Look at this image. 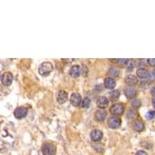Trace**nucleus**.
Instances as JSON below:
<instances>
[{"mask_svg":"<svg viewBox=\"0 0 155 155\" xmlns=\"http://www.w3.org/2000/svg\"><path fill=\"white\" fill-rule=\"evenodd\" d=\"M53 65L51 62L45 61L40 64L38 68V72L41 76H47L52 72L53 71Z\"/></svg>","mask_w":155,"mask_h":155,"instance_id":"1","label":"nucleus"},{"mask_svg":"<svg viewBox=\"0 0 155 155\" xmlns=\"http://www.w3.org/2000/svg\"><path fill=\"white\" fill-rule=\"evenodd\" d=\"M56 147L52 143H46L42 147V153L44 155H54L56 154Z\"/></svg>","mask_w":155,"mask_h":155,"instance_id":"2","label":"nucleus"},{"mask_svg":"<svg viewBox=\"0 0 155 155\" xmlns=\"http://www.w3.org/2000/svg\"><path fill=\"white\" fill-rule=\"evenodd\" d=\"M125 110V106L122 103H116V104L112 105L110 107V112L112 114H113L115 116H120L124 112Z\"/></svg>","mask_w":155,"mask_h":155,"instance_id":"3","label":"nucleus"},{"mask_svg":"<svg viewBox=\"0 0 155 155\" xmlns=\"http://www.w3.org/2000/svg\"><path fill=\"white\" fill-rule=\"evenodd\" d=\"M121 125V119L119 116H111L108 120V126L111 129L119 128Z\"/></svg>","mask_w":155,"mask_h":155,"instance_id":"4","label":"nucleus"},{"mask_svg":"<svg viewBox=\"0 0 155 155\" xmlns=\"http://www.w3.org/2000/svg\"><path fill=\"white\" fill-rule=\"evenodd\" d=\"M13 81V75L10 72H4L1 76L2 84L5 86H10Z\"/></svg>","mask_w":155,"mask_h":155,"instance_id":"5","label":"nucleus"},{"mask_svg":"<svg viewBox=\"0 0 155 155\" xmlns=\"http://www.w3.org/2000/svg\"><path fill=\"white\" fill-rule=\"evenodd\" d=\"M82 96L79 93L74 92L71 94L70 97V102L73 106H79L80 105H82Z\"/></svg>","mask_w":155,"mask_h":155,"instance_id":"6","label":"nucleus"},{"mask_svg":"<svg viewBox=\"0 0 155 155\" xmlns=\"http://www.w3.org/2000/svg\"><path fill=\"white\" fill-rule=\"evenodd\" d=\"M27 109L24 106L18 107L15 109L14 111V116L16 117V119H23L24 117H26L27 115Z\"/></svg>","mask_w":155,"mask_h":155,"instance_id":"7","label":"nucleus"},{"mask_svg":"<svg viewBox=\"0 0 155 155\" xmlns=\"http://www.w3.org/2000/svg\"><path fill=\"white\" fill-rule=\"evenodd\" d=\"M82 74V68L79 65H73L69 69V75L73 78H77Z\"/></svg>","mask_w":155,"mask_h":155,"instance_id":"8","label":"nucleus"},{"mask_svg":"<svg viewBox=\"0 0 155 155\" xmlns=\"http://www.w3.org/2000/svg\"><path fill=\"white\" fill-rule=\"evenodd\" d=\"M103 133L99 130H93L90 133V138L93 142H99L102 139Z\"/></svg>","mask_w":155,"mask_h":155,"instance_id":"9","label":"nucleus"},{"mask_svg":"<svg viewBox=\"0 0 155 155\" xmlns=\"http://www.w3.org/2000/svg\"><path fill=\"white\" fill-rule=\"evenodd\" d=\"M68 99V94L64 90H60L57 93V101L60 104L65 103Z\"/></svg>","mask_w":155,"mask_h":155,"instance_id":"10","label":"nucleus"},{"mask_svg":"<svg viewBox=\"0 0 155 155\" xmlns=\"http://www.w3.org/2000/svg\"><path fill=\"white\" fill-rule=\"evenodd\" d=\"M125 82L128 86H134L138 83V77L134 75H128L125 78Z\"/></svg>","mask_w":155,"mask_h":155,"instance_id":"11","label":"nucleus"},{"mask_svg":"<svg viewBox=\"0 0 155 155\" xmlns=\"http://www.w3.org/2000/svg\"><path fill=\"white\" fill-rule=\"evenodd\" d=\"M96 104L97 106L99 107L100 109H104L109 106V99H107L106 97L101 96L97 99Z\"/></svg>","mask_w":155,"mask_h":155,"instance_id":"12","label":"nucleus"},{"mask_svg":"<svg viewBox=\"0 0 155 155\" xmlns=\"http://www.w3.org/2000/svg\"><path fill=\"white\" fill-rule=\"evenodd\" d=\"M107 112L104 109H98L95 112V118L97 121L102 122L104 121L106 118Z\"/></svg>","mask_w":155,"mask_h":155,"instance_id":"13","label":"nucleus"},{"mask_svg":"<svg viewBox=\"0 0 155 155\" xmlns=\"http://www.w3.org/2000/svg\"><path fill=\"white\" fill-rule=\"evenodd\" d=\"M124 93L127 99H133L136 96V90L133 86H127L124 90Z\"/></svg>","mask_w":155,"mask_h":155,"instance_id":"14","label":"nucleus"},{"mask_svg":"<svg viewBox=\"0 0 155 155\" xmlns=\"http://www.w3.org/2000/svg\"><path fill=\"white\" fill-rule=\"evenodd\" d=\"M116 82L114 80V78L111 77L106 78L104 80V86L108 89H113L116 87Z\"/></svg>","mask_w":155,"mask_h":155,"instance_id":"15","label":"nucleus"},{"mask_svg":"<svg viewBox=\"0 0 155 155\" xmlns=\"http://www.w3.org/2000/svg\"><path fill=\"white\" fill-rule=\"evenodd\" d=\"M136 76L141 78V79H146L149 78L150 76V72H148V71L145 68H141L136 70Z\"/></svg>","mask_w":155,"mask_h":155,"instance_id":"16","label":"nucleus"},{"mask_svg":"<svg viewBox=\"0 0 155 155\" xmlns=\"http://www.w3.org/2000/svg\"><path fill=\"white\" fill-rule=\"evenodd\" d=\"M145 125L141 120H136L133 122V129L136 132H142L144 130Z\"/></svg>","mask_w":155,"mask_h":155,"instance_id":"17","label":"nucleus"},{"mask_svg":"<svg viewBox=\"0 0 155 155\" xmlns=\"http://www.w3.org/2000/svg\"><path fill=\"white\" fill-rule=\"evenodd\" d=\"M119 96H120V92L118 90H113L109 93V99L113 102L119 99Z\"/></svg>","mask_w":155,"mask_h":155,"instance_id":"18","label":"nucleus"},{"mask_svg":"<svg viewBox=\"0 0 155 155\" xmlns=\"http://www.w3.org/2000/svg\"><path fill=\"white\" fill-rule=\"evenodd\" d=\"M108 73H109V75L111 76V78H115L117 77V76H119L120 71H119V70L118 68H111L109 70V72Z\"/></svg>","mask_w":155,"mask_h":155,"instance_id":"19","label":"nucleus"},{"mask_svg":"<svg viewBox=\"0 0 155 155\" xmlns=\"http://www.w3.org/2000/svg\"><path fill=\"white\" fill-rule=\"evenodd\" d=\"M90 103H91V101H90L89 98H88V97H85L82 99V107L83 109H88V108H89L90 106Z\"/></svg>","mask_w":155,"mask_h":155,"instance_id":"20","label":"nucleus"},{"mask_svg":"<svg viewBox=\"0 0 155 155\" xmlns=\"http://www.w3.org/2000/svg\"><path fill=\"white\" fill-rule=\"evenodd\" d=\"M131 106L134 108V109H138L139 107L141 106V101L138 99H135L131 102Z\"/></svg>","mask_w":155,"mask_h":155,"instance_id":"21","label":"nucleus"},{"mask_svg":"<svg viewBox=\"0 0 155 155\" xmlns=\"http://www.w3.org/2000/svg\"><path fill=\"white\" fill-rule=\"evenodd\" d=\"M136 116H137V114L133 110H130L127 112V117H128L129 119H133V118H136Z\"/></svg>","mask_w":155,"mask_h":155,"instance_id":"22","label":"nucleus"},{"mask_svg":"<svg viewBox=\"0 0 155 155\" xmlns=\"http://www.w3.org/2000/svg\"><path fill=\"white\" fill-rule=\"evenodd\" d=\"M155 116V111H149L146 113L145 116L147 119H152Z\"/></svg>","mask_w":155,"mask_h":155,"instance_id":"23","label":"nucleus"},{"mask_svg":"<svg viewBox=\"0 0 155 155\" xmlns=\"http://www.w3.org/2000/svg\"><path fill=\"white\" fill-rule=\"evenodd\" d=\"M148 64L151 67H155V58H151V59H147Z\"/></svg>","mask_w":155,"mask_h":155,"instance_id":"24","label":"nucleus"},{"mask_svg":"<svg viewBox=\"0 0 155 155\" xmlns=\"http://www.w3.org/2000/svg\"><path fill=\"white\" fill-rule=\"evenodd\" d=\"M126 67H127V69L128 70H133V68H134V64L132 62V61H128V63L126 64Z\"/></svg>","mask_w":155,"mask_h":155,"instance_id":"25","label":"nucleus"},{"mask_svg":"<svg viewBox=\"0 0 155 155\" xmlns=\"http://www.w3.org/2000/svg\"><path fill=\"white\" fill-rule=\"evenodd\" d=\"M135 155H147V153L144 151V150H138L136 153Z\"/></svg>","mask_w":155,"mask_h":155,"instance_id":"26","label":"nucleus"},{"mask_svg":"<svg viewBox=\"0 0 155 155\" xmlns=\"http://www.w3.org/2000/svg\"><path fill=\"white\" fill-rule=\"evenodd\" d=\"M149 78H151V79H155V69H154L152 72L150 73V76H149Z\"/></svg>","mask_w":155,"mask_h":155,"instance_id":"27","label":"nucleus"},{"mask_svg":"<svg viewBox=\"0 0 155 155\" xmlns=\"http://www.w3.org/2000/svg\"><path fill=\"white\" fill-rule=\"evenodd\" d=\"M150 92H151V94H152L153 95H154L155 96V86L151 88V90H150Z\"/></svg>","mask_w":155,"mask_h":155,"instance_id":"28","label":"nucleus"},{"mask_svg":"<svg viewBox=\"0 0 155 155\" xmlns=\"http://www.w3.org/2000/svg\"><path fill=\"white\" fill-rule=\"evenodd\" d=\"M152 104L153 106H154V107L155 108V96L153 97V99H152Z\"/></svg>","mask_w":155,"mask_h":155,"instance_id":"29","label":"nucleus"}]
</instances>
